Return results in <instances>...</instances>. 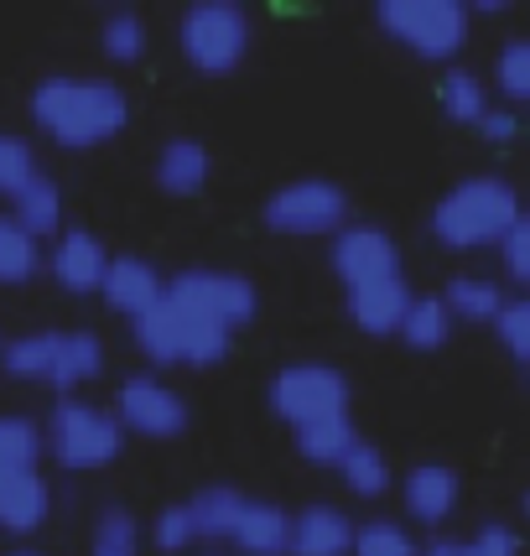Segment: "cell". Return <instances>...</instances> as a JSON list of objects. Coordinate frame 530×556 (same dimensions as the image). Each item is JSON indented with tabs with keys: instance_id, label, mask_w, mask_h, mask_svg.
I'll return each instance as SVG.
<instances>
[{
	"instance_id": "6da1fadb",
	"label": "cell",
	"mask_w": 530,
	"mask_h": 556,
	"mask_svg": "<svg viewBox=\"0 0 530 556\" xmlns=\"http://www.w3.org/2000/svg\"><path fill=\"white\" fill-rule=\"evenodd\" d=\"M26 115L37 136H48L63 151H94V146L125 136L130 125V94L115 78L99 73H48L31 84Z\"/></svg>"
},
{
	"instance_id": "7a4b0ae2",
	"label": "cell",
	"mask_w": 530,
	"mask_h": 556,
	"mask_svg": "<svg viewBox=\"0 0 530 556\" xmlns=\"http://www.w3.org/2000/svg\"><path fill=\"white\" fill-rule=\"evenodd\" d=\"M520 218H526L520 188L500 172H474L437 198L427 229H432V244L453 255H474V250H494Z\"/></svg>"
},
{
	"instance_id": "3957f363",
	"label": "cell",
	"mask_w": 530,
	"mask_h": 556,
	"mask_svg": "<svg viewBox=\"0 0 530 556\" xmlns=\"http://www.w3.org/2000/svg\"><path fill=\"white\" fill-rule=\"evenodd\" d=\"M130 339L141 349V359L151 364V375H156V369H177V364L214 369V364H224L229 349H235V333H229L224 323H214L209 313H198L193 302H182V296H172V291H162V302L146 307L141 317H130Z\"/></svg>"
},
{
	"instance_id": "277c9868",
	"label": "cell",
	"mask_w": 530,
	"mask_h": 556,
	"mask_svg": "<svg viewBox=\"0 0 530 556\" xmlns=\"http://www.w3.org/2000/svg\"><path fill=\"white\" fill-rule=\"evenodd\" d=\"M125 442L121 421L110 406H94L84 395H58L48 421H42V458H52L63 473H99L121 463Z\"/></svg>"
},
{
	"instance_id": "5b68a950",
	"label": "cell",
	"mask_w": 530,
	"mask_h": 556,
	"mask_svg": "<svg viewBox=\"0 0 530 556\" xmlns=\"http://www.w3.org/2000/svg\"><path fill=\"white\" fill-rule=\"evenodd\" d=\"M265 406L291 432L323 427V421H349L354 416V386L349 375L328 359H291L265 380Z\"/></svg>"
},
{
	"instance_id": "8992f818",
	"label": "cell",
	"mask_w": 530,
	"mask_h": 556,
	"mask_svg": "<svg viewBox=\"0 0 530 556\" xmlns=\"http://www.w3.org/2000/svg\"><path fill=\"white\" fill-rule=\"evenodd\" d=\"M375 26L390 42L421 63H458V52L468 48L474 16L463 0H380L375 5Z\"/></svg>"
},
{
	"instance_id": "52a82bcc",
	"label": "cell",
	"mask_w": 530,
	"mask_h": 556,
	"mask_svg": "<svg viewBox=\"0 0 530 556\" xmlns=\"http://www.w3.org/2000/svg\"><path fill=\"white\" fill-rule=\"evenodd\" d=\"M250 11L240 0H193L177 22V52L198 78H229L250 58Z\"/></svg>"
},
{
	"instance_id": "ba28073f",
	"label": "cell",
	"mask_w": 530,
	"mask_h": 556,
	"mask_svg": "<svg viewBox=\"0 0 530 556\" xmlns=\"http://www.w3.org/2000/svg\"><path fill=\"white\" fill-rule=\"evenodd\" d=\"M349 208L354 203L333 177H291V182L265 193L261 224L270 235H287V240H333L349 224Z\"/></svg>"
},
{
	"instance_id": "9c48e42d",
	"label": "cell",
	"mask_w": 530,
	"mask_h": 556,
	"mask_svg": "<svg viewBox=\"0 0 530 556\" xmlns=\"http://www.w3.org/2000/svg\"><path fill=\"white\" fill-rule=\"evenodd\" d=\"M115 421L125 437H141V442H177L193 427V406L182 401V390L167 386L162 375L136 369L115 386Z\"/></svg>"
},
{
	"instance_id": "30bf717a",
	"label": "cell",
	"mask_w": 530,
	"mask_h": 556,
	"mask_svg": "<svg viewBox=\"0 0 530 556\" xmlns=\"http://www.w3.org/2000/svg\"><path fill=\"white\" fill-rule=\"evenodd\" d=\"M167 291L193 302L198 313H209L214 323H224L229 333H244L255 317H261V287L244 276V270H224V266H188L167 276Z\"/></svg>"
},
{
	"instance_id": "8fae6325",
	"label": "cell",
	"mask_w": 530,
	"mask_h": 556,
	"mask_svg": "<svg viewBox=\"0 0 530 556\" xmlns=\"http://www.w3.org/2000/svg\"><path fill=\"white\" fill-rule=\"evenodd\" d=\"M328 270L338 276V287L354 291L369 281H390V276H406V255L390 229L380 224H343L333 240H328Z\"/></svg>"
},
{
	"instance_id": "7c38bea8",
	"label": "cell",
	"mask_w": 530,
	"mask_h": 556,
	"mask_svg": "<svg viewBox=\"0 0 530 556\" xmlns=\"http://www.w3.org/2000/svg\"><path fill=\"white\" fill-rule=\"evenodd\" d=\"M395 489H401L406 520H416L421 531H442L463 505V473L442 458L411 463L406 473H395Z\"/></svg>"
},
{
	"instance_id": "4fadbf2b",
	"label": "cell",
	"mask_w": 530,
	"mask_h": 556,
	"mask_svg": "<svg viewBox=\"0 0 530 556\" xmlns=\"http://www.w3.org/2000/svg\"><path fill=\"white\" fill-rule=\"evenodd\" d=\"M104 266H110V244L99 240L94 229H84V224H63L52 235V250L42 255V270L68 296H99Z\"/></svg>"
},
{
	"instance_id": "5bb4252c",
	"label": "cell",
	"mask_w": 530,
	"mask_h": 556,
	"mask_svg": "<svg viewBox=\"0 0 530 556\" xmlns=\"http://www.w3.org/2000/svg\"><path fill=\"white\" fill-rule=\"evenodd\" d=\"M52 520V484L42 468H0V535L31 541Z\"/></svg>"
},
{
	"instance_id": "9a60e30c",
	"label": "cell",
	"mask_w": 530,
	"mask_h": 556,
	"mask_svg": "<svg viewBox=\"0 0 530 556\" xmlns=\"http://www.w3.org/2000/svg\"><path fill=\"white\" fill-rule=\"evenodd\" d=\"M214 177V151L198 136H167L151 162V188L162 198H198Z\"/></svg>"
},
{
	"instance_id": "2e32d148",
	"label": "cell",
	"mask_w": 530,
	"mask_h": 556,
	"mask_svg": "<svg viewBox=\"0 0 530 556\" xmlns=\"http://www.w3.org/2000/svg\"><path fill=\"white\" fill-rule=\"evenodd\" d=\"M167 291V276L151 266L146 255H110L104 281H99V302L121 317H141L146 307H156Z\"/></svg>"
},
{
	"instance_id": "e0dca14e",
	"label": "cell",
	"mask_w": 530,
	"mask_h": 556,
	"mask_svg": "<svg viewBox=\"0 0 530 556\" xmlns=\"http://www.w3.org/2000/svg\"><path fill=\"white\" fill-rule=\"evenodd\" d=\"M104 339L94 328H58V343H52V369H48V390L58 395H78L84 386H94L104 375Z\"/></svg>"
},
{
	"instance_id": "ac0fdd59",
	"label": "cell",
	"mask_w": 530,
	"mask_h": 556,
	"mask_svg": "<svg viewBox=\"0 0 530 556\" xmlns=\"http://www.w3.org/2000/svg\"><path fill=\"white\" fill-rule=\"evenodd\" d=\"M406 302H411L406 276H390V281H369V287L343 291V313H349V323L359 328L364 339H395V328H401V317H406Z\"/></svg>"
},
{
	"instance_id": "d6986e66",
	"label": "cell",
	"mask_w": 530,
	"mask_h": 556,
	"mask_svg": "<svg viewBox=\"0 0 530 556\" xmlns=\"http://www.w3.org/2000/svg\"><path fill=\"white\" fill-rule=\"evenodd\" d=\"M354 546V515L338 505H313L291 509V552L287 556H349Z\"/></svg>"
},
{
	"instance_id": "ffe728a7",
	"label": "cell",
	"mask_w": 530,
	"mask_h": 556,
	"mask_svg": "<svg viewBox=\"0 0 530 556\" xmlns=\"http://www.w3.org/2000/svg\"><path fill=\"white\" fill-rule=\"evenodd\" d=\"M515 291L500 287V276H489V270H458V276H447V287L437 291V302L447 307L453 317V328L458 323H474V328H489L494 313L505 307Z\"/></svg>"
},
{
	"instance_id": "44dd1931",
	"label": "cell",
	"mask_w": 530,
	"mask_h": 556,
	"mask_svg": "<svg viewBox=\"0 0 530 556\" xmlns=\"http://www.w3.org/2000/svg\"><path fill=\"white\" fill-rule=\"evenodd\" d=\"M229 546L240 556H287L291 552V509L276 500H244Z\"/></svg>"
},
{
	"instance_id": "7402d4cb",
	"label": "cell",
	"mask_w": 530,
	"mask_h": 556,
	"mask_svg": "<svg viewBox=\"0 0 530 556\" xmlns=\"http://www.w3.org/2000/svg\"><path fill=\"white\" fill-rule=\"evenodd\" d=\"M5 203H11L5 214L16 218V224H22V229H26V235H31L37 244L52 240V235L63 229V188H58V182H52L42 167L31 172V177H26V182H22V188H16L11 198H5Z\"/></svg>"
},
{
	"instance_id": "603a6c76",
	"label": "cell",
	"mask_w": 530,
	"mask_h": 556,
	"mask_svg": "<svg viewBox=\"0 0 530 556\" xmlns=\"http://www.w3.org/2000/svg\"><path fill=\"white\" fill-rule=\"evenodd\" d=\"M250 494H240L235 484H203L198 494H188L182 505H188V520H193V535L203 546H229V535H235V520H240V509Z\"/></svg>"
},
{
	"instance_id": "cb8c5ba5",
	"label": "cell",
	"mask_w": 530,
	"mask_h": 556,
	"mask_svg": "<svg viewBox=\"0 0 530 556\" xmlns=\"http://www.w3.org/2000/svg\"><path fill=\"white\" fill-rule=\"evenodd\" d=\"M395 339L406 343L411 354H442V349H447V339H453V317H447V307L437 302V291H411L406 317H401Z\"/></svg>"
},
{
	"instance_id": "d4e9b609",
	"label": "cell",
	"mask_w": 530,
	"mask_h": 556,
	"mask_svg": "<svg viewBox=\"0 0 530 556\" xmlns=\"http://www.w3.org/2000/svg\"><path fill=\"white\" fill-rule=\"evenodd\" d=\"M343 489L354 494V500H386L390 489H395V468H390L386 447H375L369 437H359L354 447H349V458L333 468Z\"/></svg>"
},
{
	"instance_id": "484cf974",
	"label": "cell",
	"mask_w": 530,
	"mask_h": 556,
	"mask_svg": "<svg viewBox=\"0 0 530 556\" xmlns=\"http://www.w3.org/2000/svg\"><path fill=\"white\" fill-rule=\"evenodd\" d=\"M437 104H442V121L447 125H474L483 121V110H489V84H483L474 68H442L437 78Z\"/></svg>"
},
{
	"instance_id": "4316f807",
	"label": "cell",
	"mask_w": 530,
	"mask_h": 556,
	"mask_svg": "<svg viewBox=\"0 0 530 556\" xmlns=\"http://www.w3.org/2000/svg\"><path fill=\"white\" fill-rule=\"evenodd\" d=\"M146 42H151V31H146L141 11H130V5L104 11V22H99V52H104V63H115V68H141Z\"/></svg>"
},
{
	"instance_id": "83f0119b",
	"label": "cell",
	"mask_w": 530,
	"mask_h": 556,
	"mask_svg": "<svg viewBox=\"0 0 530 556\" xmlns=\"http://www.w3.org/2000/svg\"><path fill=\"white\" fill-rule=\"evenodd\" d=\"M146 531L141 515L130 505H104L94 515V531H89V556H141Z\"/></svg>"
},
{
	"instance_id": "f1b7e54d",
	"label": "cell",
	"mask_w": 530,
	"mask_h": 556,
	"mask_svg": "<svg viewBox=\"0 0 530 556\" xmlns=\"http://www.w3.org/2000/svg\"><path fill=\"white\" fill-rule=\"evenodd\" d=\"M42 276V244L11 214H0V287H31Z\"/></svg>"
},
{
	"instance_id": "f546056e",
	"label": "cell",
	"mask_w": 530,
	"mask_h": 556,
	"mask_svg": "<svg viewBox=\"0 0 530 556\" xmlns=\"http://www.w3.org/2000/svg\"><path fill=\"white\" fill-rule=\"evenodd\" d=\"M354 442H359L354 416H349V421H323V427H302V432H291L296 458L313 463V468H338V463L349 458V447H354Z\"/></svg>"
},
{
	"instance_id": "4dcf8cb0",
	"label": "cell",
	"mask_w": 530,
	"mask_h": 556,
	"mask_svg": "<svg viewBox=\"0 0 530 556\" xmlns=\"http://www.w3.org/2000/svg\"><path fill=\"white\" fill-rule=\"evenodd\" d=\"M489 78H494V89L505 99V110H520V104H526L530 99V42L526 37H505V42H500Z\"/></svg>"
},
{
	"instance_id": "1f68e13d",
	"label": "cell",
	"mask_w": 530,
	"mask_h": 556,
	"mask_svg": "<svg viewBox=\"0 0 530 556\" xmlns=\"http://www.w3.org/2000/svg\"><path fill=\"white\" fill-rule=\"evenodd\" d=\"M0 468H42V421L0 412Z\"/></svg>"
},
{
	"instance_id": "d6a6232c",
	"label": "cell",
	"mask_w": 530,
	"mask_h": 556,
	"mask_svg": "<svg viewBox=\"0 0 530 556\" xmlns=\"http://www.w3.org/2000/svg\"><path fill=\"white\" fill-rule=\"evenodd\" d=\"M416 535L406 531V520H390V515H375V520H354V546L349 556H416Z\"/></svg>"
},
{
	"instance_id": "836d02e7",
	"label": "cell",
	"mask_w": 530,
	"mask_h": 556,
	"mask_svg": "<svg viewBox=\"0 0 530 556\" xmlns=\"http://www.w3.org/2000/svg\"><path fill=\"white\" fill-rule=\"evenodd\" d=\"M141 531H146V546L162 552V556H188L198 546L193 520H188V505H182V500L162 505L156 515H151V526H141Z\"/></svg>"
},
{
	"instance_id": "e575fe53",
	"label": "cell",
	"mask_w": 530,
	"mask_h": 556,
	"mask_svg": "<svg viewBox=\"0 0 530 556\" xmlns=\"http://www.w3.org/2000/svg\"><path fill=\"white\" fill-rule=\"evenodd\" d=\"M489 333L500 339V349L509 354V364H520V369H526L530 364V296H509L505 307L494 313Z\"/></svg>"
},
{
	"instance_id": "d590c367",
	"label": "cell",
	"mask_w": 530,
	"mask_h": 556,
	"mask_svg": "<svg viewBox=\"0 0 530 556\" xmlns=\"http://www.w3.org/2000/svg\"><path fill=\"white\" fill-rule=\"evenodd\" d=\"M494 255H500V287L515 291V296H526V287H530V218H520L505 240L494 244Z\"/></svg>"
},
{
	"instance_id": "8d00e7d4",
	"label": "cell",
	"mask_w": 530,
	"mask_h": 556,
	"mask_svg": "<svg viewBox=\"0 0 530 556\" xmlns=\"http://www.w3.org/2000/svg\"><path fill=\"white\" fill-rule=\"evenodd\" d=\"M31 172H37V151H31V141L16 136V130H0V198L16 193Z\"/></svg>"
},
{
	"instance_id": "74e56055",
	"label": "cell",
	"mask_w": 530,
	"mask_h": 556,
	"mask_svg": "<svg viewBox=\"0 0 530 556\" xmlns=\"http://www.w3.org/2000/svg\"><path fill=\"white\" fill-rule=\"evenodd\" d=\"M483 136V146H494V151H509V146L520 141V130H526V121H520V110H505V104H489L483 110V121L474 125Z\"/></svg>"
},
{
	"instance_id": "f35d334b",
	"label": "cell",
	"mask_w": 530,
	"mask_h": 556,
	"mask_svg": "<svg viewBox=\"0 0 530 556\" xmlns=\"http://www.w3.org/2000/svg\"><path fill=\"white\" fill-rule=\"evenodd\" d=\"M468 541H474L479 556H520V531H515L509 520H483Z\"/></svg>"
},
{
	"instance_id": "ab89813d",
	"label": "cell",
	"mask_w": 530,
	"mask_h": 556,
	"mask_svg": "<svg viewBox=\"0 0 530 556\" xmlns=\"http://www.w3.org/2000/svg\"><path fill=\"white\" fill-rule=\"evenodd\" d=\"M416 556H479V552H474V541H468V535H432Z\"/></svg>"
},
{
	"instance_id": "60d3db41",
	"label": "cell",
	"mask_w": 530,
	"mask_h": 556,
	"mask_svg": "<svg viewBox=\"0 0 530 556\" xmlns=\"http://www.w3.org/2000/svg\"><path fill=\"white\" fill-rule=\"evenodd\" d=\"M5 556H48V552H37V546H11Z\"/></svg>"
},
{
	"instance_id": "b9f144b4",
	"label": "cell",
	"mask_w": 530,
	"mask_h": 556,
	"mask_svg": "<svg viewBox=\"0 0 530 556\" xmlns=\"http://www.w3.org/2000/svg\"><path fill=\"white\" fill-rule=\"evenodd\" d=\"M0 343H5V339H0Z\"/></svg>"
}]
</instances>
